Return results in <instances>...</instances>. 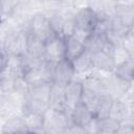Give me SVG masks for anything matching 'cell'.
<instances>
[{
	"instance_id": "cell-1",
	"label": "cell",
	"mask_w": 134,
	"mask_h": 134,
	"mask_svg": "<svg viewBox=\"0 0 134 134\" xmlns=\"http://www.w3.org/2000/svg\"><path fill=\"white\" fill-rule=\"evenodd\" d=\"M66 53V42L65 39L53 35L45 42V54L44 59L53 64L59 63L61 60L65 59Z\"/></svg>"
},
{
	"instance_id": "cell-2",
	"label": "cell",
	"mask_w": 134,
	"mask_h": 134,
	"mask_svg": "<svg viewBox=\"0 0 134 134\" xmlns=\"http://www.w3.org/2000/svg\"><path fill=\"white\" fill-rule=\"evenodd\" d=\"M29 32L43 42L55 35L49 24V20L45 14H37L29 21Z\"/></svg>"
},
{
	"instance_id": "cell-3",
	"label": "cell",
	"mask_w": 134,
	"mask_h": 134,
	"mask_svg": "<svg viewBox=\"0 0 134 134\" xmlns=\"http://www.w3.org/2000/svg\"><path fill=\"white\" fill-rule=\"evenodd\" d=\"M74 76H75V71L73 69L72 62H70L65 58L55 64L52 83L67 85L68 83L74 80Z\"/></svg>"
},
{
	"instance_id": "cell-4",
	"label": "cell",
	"mask_w": 134,
	"mask_h": 134,
	"mask_svg": "<svg viewBox=\"0 0 134 134\" xmlns=\"http://www.w3.org/2000/svg\"><path fill=\"white\" fill-rule=\"evenodd\" d=\"M83 90H84V85L80 81H72L65 86L64 99L67 109L73 110L74 107L79 103H81Z\"/></svg>"
},
{
	"instance_id": "cell-5",
	"label": "cell",
	"mask_w": 134,
	"mask_h": 134,
	"mask_svg": "<svg viewBox=\"0 0 134 134\" xmlns=\"http://www.w3.org/2000/svg\"><path fill=\"white\" fill-rule=\"evenodd\" d=\"M74 19H75V23H76L77 28H81V29H84L86 31L93 34L97 19H96L95 13L93 12V9L90 6H86V7L81 8L75 14Z\"/></svg>"
},
{
	"instance_id": "cell-6",
	"label": "cell",
	"mask_w": 134,
	"mask_h": 134,
	"mask_svg": "<svg viewBox=\"0 0 134 134\" xmlns=\"http://www.w3.org/2000/svg\"><path fill=\"white\" fill-rule=\"evenodd\" d=\"M92 69L97 72H114L115 65L113 59L103 51L92 54Z\"/></svg>"
},
{
	"instance_id": "cell-7",
	"label": "cell",
	"mask_w": 134,
	"mask_h": 134,
	"mask_svg": "<svg viewBox=\"0 0 134 134\" xmlns=\"http://www.w3.org/2000/svg\"><path fill=\"white\" fill-rule=\"evenodd\" d=\"M66 85L58 84V83H51L50 88V94H49V107L64 111L66 110V104L64 99V90Z\"/></svg>"
},
{
	"instance_id": "cell-8",
	"label": "cell",
	"mask_w": 134,
	"mask_h": 134,
	"mask_svg": "<svg viewBox=\"0 0 134 134\" xmlns=\"http://www.w3.org/2000/svg\"><path fill=\"white\" fill-rule=\"evenodd\" d=\"M130 110H131L130 106L126 104L124 100H121L120 98H114L111 110H110L109 117L122 124L125 119L127 118V116L129 115Z\"/></svg>"
},
{
	"instance_id": "cell-9",
	"label": "cell",
	"mask_w": 134,
	"mask_h": 134,
	"mask_svg": "<svg viewBox=\"0 0 134 134\" xmlns=\"http://www.w3.org/2000/svg\"><path fill=\"white\" fill-rule=\"evenodd\" d=\"M93 117L94 116L92 115V113L82 103H79L74 107L71 113L72 124L76 126H81V127H85Z\"/></svg>"
},
{
	"instance_id": "cell-10",
	"label": "cell",
	"mask_w": 134,
	"mask_h": 134,
	"mask_svg": "<svg viewBox=\"0 0 134 134\" xmlns=\"http://www.w3.org/2000/svg\"><path fill=\"white\" fill-rule=\"evenodd\" d=\"M23 121L26 126V128L29 131L38 132L39 130H43L44 125V115L39 114L29 110H24V113L22 115Z\"/></svg>"
},
{
	"instance_id": "cell-11",
	"label": "cell",
	"mask_w": 134,
	"mask_h": 134,
	"mask_svg": "<svg viewBox=\"0 0 134 134\" xmlns=\"http://www.w3.org/2000/svg\"><path fill=\"white\" fill-rule=\"evenodd\" d=\"M28 132L29 130L26 128L22 116L8 118L2 127V134H26Z\"/></svg>"
},
{
	"instance_id": "cell-12",
	"label": "cell",
	"mask_w": 134,
	"mask_h": 134,
	"mask_svg": "<svg viewBox=\"0 0 134 134\" xmlns=\"http://www.w3.org/2000/svg\"><path fill=\"white\" fill-rule=\"evenodd\" d=\"M81 103L92 113L93 116H96L98 103H99V94H97L96 92H94L91 89L84 87Z\"/></svg>"
},
{
	"instance_id": "cell-13",
	"label": "cell",
	"mask_w": 134,
	"mask_h": 134,
	"mask_svg": "<svg viewBox=\"0 0 134 134\" xmlns=\"http://www.w3.org/2000/svg\"><path fill=\"white\" fill-rule=\"evenodd\" d=\"M72 66L75 74L87 73L92 69V53H90L88 50H85L79 58H76L72 62Z\"/></svg>"
},
{
	"instance_id": "cell-14",
	"label": "cell",
	"mask_w": 134,
	"mask_h": 134,
	"mask_svg": "<svg viewBox=\"0 0 134 134\" xmlns=\"http://www.w3.org/2000/svg\"><path fill=\"white\" fill-rule=\"evenodd\" d=\"M28 32V45L27 54L35 58H44L45 54V42L35 37L31 32Z\"/></svg>"
},
{
	"instance_id": "cell-15",
	"label": "cell",
	"mask_w": 134,
	"mask_h": 134,
	"mask_svg": "<svg viewBox=\"0 0 134 134\" xmlns=\"http://www.w3.org/2000/svg\"><path fill=\"white\" fill-rule=\"evenodd\" d=\"M66 53H65V58L67 60H69L70 62H73L76 58H79L86 49L85 46L80 43L79 41H76L73 37L66 39Z\"/></svg>"
},
{
	"instance_id": "cell-16",
	"label": "cell",
	"mask_w": 134,
	"mask_h": 134,
	"mask_svg": "<svg viewBox=\"0 0 134 134\" xmlns=\"http://www.w3.org/2000/svg\"><path fill=\"white\" fill-rule=\"evenodd\" d=\"M113 100H114V98L109 93H105V94L99 95V103H98L97 113H96L95 117H97L99 120L109 117Z\"/></svg>"
},
{
	"instance_id": "cell-17",
	"label": "cell",
	"mask_w": 134,
	"mask_h": 134,
	"mask_svg": "<svg viewBox=\"0 0 134 134\" xmlns=\"http://www.w3.org/2000/svg\"><path fill=\"white\" fill-rule=\"evenodd\" d=\"M107 43L106 35H95L92 34L88 42L85 44V49L88 50L90 53H96L99 51H103L104 46Z\"/></svg>"
},
{
	"instance_id": "cell-18",
	"label": "cell",
	"mask_w": 134,
	"mask_h": 134,
	"mask_svg": "<svg viewBox=\"0 0 134 134\" xmlns=\"http://www.w3.org/2000/svg\"><path fill=\"white\" fill-rule=\"evenodd\" d=\"M50 88H51V83H45V84L32 87L29 89L28 96L31 98L40 99V100H43V102H46L49 104Z\"/></svg>"
},
{
	"instance_id": "cell-19",
	"label": "cell",
	"mask_w": 134,
	"mask_h": 134,
	"mask_svg": "<svg viewBox=\"0 0 134 134\" xmlns=\"http://www.w3.org/2000/svg\"><path fill=\"white\" fill-rule=\"evenodd\" d=\"M47 16V15H46ZM48 20H49V24L50 27L52 29V31L58 35V36H62V29H63V25L65 22V17L62 13H58V12H53L51 13L49 16H47Z\"/></svg>"
},
{
	"instance_id": "cell-20",
	"label": "cell",
	"mask_w": 134,
	"mask_h": 134,
	"mask_svg": "<svg viewBox=\"0 0 134 134\" xmlns=\"http://www.w3.org/2000/svg\"><path fill=\"white\" fill-rule=\"evenodd\" d=\"M112 59H113V62H114L115 68H116V67L121 66V65L126 64L127 62H129L131 60V57H130L129 52L126 50V48L122 45H120V46L115 47Z\"/></svg>"
},
{
	"instance_id": "cell-21",
	"label": "cell",
	"mask_w": 134,
	"mask_h": 134,
	"mask_svg": "<svg viewBox=\"0 0 134 134\" xmlns=\"http://www.w3.org/2000/svg\"><path fill=\"white\" fill-rule=\"evenodd\" d=\"M111 23H112V19H106V20L97 21L96 25L94 27L93 34H95V35H106L108 31L111 30Z\"/></svg>"
},
{
	"instance_id": "cell-22",
	"label": "cell",
	"mask_w": 134,
	"mask_h": 134,
	"mask_svg": "<svg viewBox=\"0 0 134 134\" xmlns=\"http://www.w3.org/2000/svg\"><path fill=\"white\" fill-rule=\"evenodd\" d=\"M84 128L88 134H99L100 133V120L94 116Z\"/></svg>"
},
{
	"instance_id": "cell-23",
	"label": "cell",
	"mask_w": 134,
	"mask_h": 134,
	"mask_svg": "<svg viewBox=\"0 0 134 134\" xmlns=\"http://www.w3.org/2000/svg\"><path fill=\"white\" fill-rule=\"evenodd\" d=\"M91 36H92L91 32L86 31V30L81 29V28H77V27H76V29H75V31H74V34H73V38H74L76 41H79L80 43H82L84 46H85V44L88 42V40L90 39Z\"/></svg>"
},
{
	"instance_id": "cell-24",
	"label": "cell",
	"mask_w": 134,
	"mask_h": 134,
	"mask_svg": "<svg viewBox=\"0 0 134 134\" xmlns=\"http://www.w3.org/2000/svg\"><path fill=\"white\" fill-rule=\"evenodd\" d=\"M18 4L17 2H12V1H2L1 2V14H2V17L4 18L5 14H10L15 8V5Z\"/></svg>"
},
{
	"instance_id": "cell-25",
	"label": "cell",
	"mask_w": 134,
	"mask_h": 134,
	"mask_svg": "<svg viewBox=\"0 0 134 134\" xmlns=\"http://www.w3.org/2000/svg\"><path fill=\"white\" fill-rule=\"evenodd\" d=\"M65 134H88V133L86 132V130H85L84 127L73 125V126L69 127L66 130V133Z\"/></svg>"
},
{
	"instance_id": "cell-26",
	"label": "cell",
	"mask_w": 134,
	"mask_h": 134,
	"mask_svg": "<svg viewBox=\"0 0 134 134\" xmlns=\"http://www.w3.org/2000/svg\"><path fill=\"white\" fill-rule=\"evenodd\" d=\"M117 134H134V127L127 124H120Z\"/></svg>"
},
{
	"instance_id": "cell-27",
	"label": "cell",
	"mask_w": 134,
	"mask_h": 134,
	"mask_svg": "<svg viewBox=\"0 0 134 134\" xmlns=\"http://www.w3.org/2000/svg\"><path fill=\"white\" fill-rule=\"evenodd\" d=\"M27 134H39L38 132H35V131H29Z\"/></svg>"
},
{
	"instance_id": "cell-28",
	"label": "cell",
	"mask_w": 134,
	"mask_h": 134,
	"mask_svg": "<svg viewBox=\"0 0 134 134\" xmlns=\"http://www.w3.org/2000/svg\"><path fill=\"white\" fill-rule=\"evenodd\" d=\"M42 134H49V133H46V132H43Z\"/></svg>"
},
{
	"instance_id": "cell-29",
	"label": "cell",
	"mask_w": 134,
	"mask_h": 134,
	"mask_svg": "<svg viewBox=\"0 0 134 134\" xmlns=\"http://www.w3.org/2000/svg\"><path fill=\"white\" fill-rule=\"evenodd\" d=\"M21 134H24V133H21ZM26 134H27V133H26Z\"/></svg>"
}]
</instances>
